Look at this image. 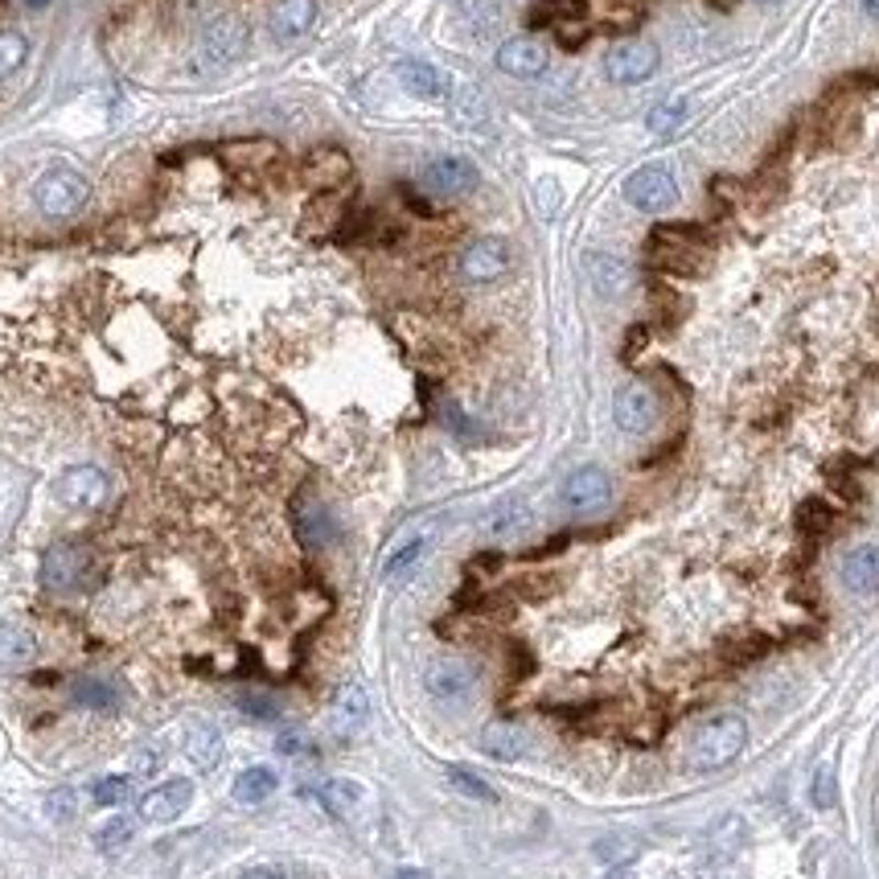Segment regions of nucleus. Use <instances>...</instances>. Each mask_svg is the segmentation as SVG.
<instances>
[{
  "label": "nucleus",
  "mask_w": 879,
  "mask_h": 879,
  "mask_svg": "<svg viewBox=\"0 0 879 879\" xmlns=\"http://www.w3.org/2000/svg\"><path fill=\"white\" fill-rule=\"evenodd\" d=\"M625 202L642 214H661L678 202V181L666 165H645L625 181Z\"/></svg>",
  "instance_id": "6"
},
{
  "label": "nucleus",
  "mask_w": 879,
  "mask_h": 879,
  "mask_svg": "<svg viewBox=\"0 0 879 879\" xmlns=\"http://www.w3.org/2000/svg\"><path fill=\"white\" fill-rule=\"evenodd\" d=\"M583 276L597 288V297H625L628 283H633V271H628L625 259L604 255V252L583 255Z\"/></svg>",
  "instance_id": "17"
},
{
  "label": "nucleus",
  "mask_w": 879,
  "mask_h": 879,
  "mask_svg": "<svg viewBox=\"0 0 879 879\" xmlns=\"http://www.w3.org/2000/svg\"><path fill=\"white\" fill-rule=\"evenodd\" d=\"M243 879H292L288 867H252V871H243Z\"/></svg>",
  "instance_id": "42"
},
{
  "label": "nucleus",
  "mask_w": 879,
  "mask_h": 879,
  "mask_svg": "<svg viewBox=\"0 0 879 879\" xmlns=\"http://www.w3.org/2000/svg\"><path fill=\"white\" fill-rule=\"evenodd\" d=\"M358 801H361V789L354 786V781H325V786H321V805L337 817H346Z\"/></svg>",
  "instance_id": "28"
},
{
  "label": "nucleus",
  "mask_w": 879,
  "mask_h": 879,
  "mask_svg": "<svg viewBox=\"0 0 879 879\" xmlns=\"http://www.w3.org/2000/svg\"><path fill=\"white\" fill-rule=\"evenodd\" d=\"M864 13L876 16V21H879V0H864Z\"/></svg>",
  "instance_id": "44"
},
{
  "label": "nucleus",
  "mask_w": 879,
  "mask_h": 879,
  "mask_svg": "<svg viewBox=\"0 0 879 879\" xmlns=\"http://www.w3.org/2000/svg\"><path fill=\"white\" fill-rule=\"evenodd\" d=\"M534 193H538V210H543V214H555V210H559V202H564V193H559V181H550V177H543V181H538V186H534Z\"/></svg>",
  "instance_id": "37"
},
{
  "label": "nucleus",
  "mask_w": 879,
  "mask_h": 879,
  "mask_svg": "<svg viewBox=\"0 0 879 879\" xmlns=\"http://www.w3.org/2000/svg\"><path fill=\"white\" fill-rule=\"evenodd\" d=\"M87 198H91L87 177H82L79 169H66V165H54V169L37 177V186H33V205L54 222L75 219L82 205H87Z\"/></svg>",
  "instance_id": "3"
},
{
  "label": "nucleus",
  "mask_w": 879,
  "mask_h": 879,
  "mask_svg": "<svg viewBox=\"0 0 879 879\" xmlns=\"http://www.w3.org/2000/svg\"><path fill=\"white\" fill-rule=\"evenodd\" d=\"M810 801H814V810H834V772L831 769H817L814 786H810Z\"/></svg>",
  "instance_id": "36"
},
{
  "label": "nucleus",
  "mask_w": 879,
  "mask_h": 879,
  "mask_svg": "<svg viewBox=\"0 0 879 879\" xmlns=\"http://www.w3.org/2000/svg\"><path fill=\"white\" fill-rule=\"evenodd\" d=\"M25 4H30V9H46L49 0H25Z\"/></svg>",
  "instance_id": "46"
},
{
  "label": "nucleus",
  "mask_w": 879,
  "mask_h": 879,
  "mask_svg": "<svg viewBox=\"0 0 879 879\" xmlns=\"http://www.w3.org/2000/svg\"><path fill=\"white\" fill-rule=\"evenodd\" d=\"M49 814L58 817V822L75 814V789H58V793L49 798Z\"/></svg>",
  "instance_id": "38"
},
{
  "label": "nucleus",
  "mask_w": 879,
  "mask_h": 879,
  "mask_svg": "<svg viewBox=\"0 0 879 879\" xmlns=\"http://www.w3.org/2000/svg\"><path fill=\"white\" fill-rule=\"evenodd\" d=\"M498 70L510 75V79H538V75H547L550 66V54L547 46L538 42V37H510L498 46Z\"/></svg>",
  "instance_id": "13"
},
{
  "label": "nucleus",
  "mask_w": 879,
  "mask_h": 879,
  "mask_svg": "<svg viewBox=\"0 0 879 879\" xmlns=\"http://www.w3.org/2000/svg\"><path fill=\"white\" fill-rule=\"evenodd\" d=\"M132 834H136V822H132V817H111V822H103L99 834H94V847L103 850V855H115V850H124L127 843H132Z\"/></svg>",
  "instance_id": "30"
},
{
  "label": "nucleus",
  "mask_w": 879,
  "mask_h": 879,
  "mask_svg": "<svg viewBox=\"0 0 879 879\" xmlns=\"http://www.w3.org/2000/svg\"><path fill=\"white\" fill-rule=\"evenodd\" d=\"M25 54H30V42L21 33H0V79H9L25 63Z\"/></svg>",
  "instance_id": "32"
},
{
  "label": "nucleus",
  "mask_w": 879,
  "mask_h": 879,
  "mask_svg": "<svg viewBox=\"0 0 879 879\" xmlns=\"http://www.w3.org/2000/svg\"><path fill=\"white\" fill-rule=\"evenodd\" d=\"M831 522H834V514H831V505L826 502H817V498H810V502L801 505V514H798V526L805 534H826L831 531Z\"/></svg>",
  "instance_id": "34"
},
{
  "label": "nucleus",
  "mask_w": 879,
  "mask_h": 879,
  "mask_svg": "<svg viewBox=\"0 0 879 879\" xmlns=\"http://www.w3.org/2000/svg\"><path fill=\"white\" fill-rule=\"evenodd\" d=\"M33 654H37V637H33L25 625L4 621V625H0V670H21V666H30Z\"/></svg>",
  "instance_id": "22"
},
{
  "label": "nucleus",
  "mask_w": 879,
  "mask_h": 879,
  "mask_svg": "<svg viewBox=\"0 0 879 879\" xmlns=\"http://www.w3.org/2000/svg\"><path fill=\"white\" fill-rule=\"evenodd\" d=\"M424 550H427V538H408L403 547L391 550V559L382 564V576H387V580H399V576H408L411 567L424 559Z\"/></svg>",
  "instance_id": "29"
},
{
  "label": "nucleus",
  "mask_w": 879,
  "mask_h": 879,
  "mask_svg": "<svg viewBox=\"0 0 879 879\" xmlns=\"http://www.w3.org/2000/svg\"><path fill=\"white\" fill-rule=\"evenodd\" d=\"M658 415H661L658 394H654L649 382H625V387L613 394V420L621 432H628V436L649 432V427L658 424Z\"/></svg>",
  "instance_id": "8"
},
{
  "label": "nucleus",
  "mask_w": 879,
  "mask_h": 879,
  "mask_svg": "<svg viewBox=\"0 0 879 879\" xmlns=\"http://www.w3.org/2000/svg\"><path fill=\"white\" fill-rule=\"evenodd\" d=\"M91 793H94V801H99L103 810H111V805H124V801L132 798V781H127V777H103V781H99Z\"/></svg>",
  "instance_id": "35"
},
{
  "label": "nucleus",
  "mask_w": 879,
  "mask_h": 879,
  "mask_svg": "<svg viewBox=\"0 0 879 879\" xmlns=\"http://www.w3.org/2000/svg\"><path fill=\"white\" fill-rule=\"evenodd\" d=\"M448 786H453L456 793L472 798V801H498V793H493V786H489V781H481L477 772L460 769V765H453V769H448Z\"/></svg>",
  "instance_id": "31"
},
{
  "label": "nucleus",
  "mask_w": 879,
  "mask_h": 879,
  "mask_svg": "<svg viewBox=\"0 0 879 879\" xmlns=\"http://www.w3.org/2000/svg\"><path fill=\"white\" fill-rule=\"evenodd\" d=\"M219 753H222V744H219V732H214V727H202V732L193 736V744H189V756H193L198 769H214Z\"/></svg>",
  "instance_id": "33"
},
{
  "label": "nucleus",
  "mask_w": 879,
  "mask_h": 879,
  "mask_svg": "<svg viewBox=\"0 0 879 879\" xmlns=\"http://www.w3.org/2000/svg\"><path fill=\"white\" fill-rule=\"evenodd\" d=\"M399 82H403V91L408 94H415V99H432V103L448 94V79H444L432 63H415V58H411V63H399Z\"/></svg>",
  "instance_id": "21"
},
{
  "label": "nucleus",
  "mask_w": 879,
  "mask_h": 879,
  "mask_svg": "<svg viewBox=\"0 0 879 879\" xmlns=\"http://www.w3.org/2000/svg\"><path fill=\"white\" fill-rule=\"evenodd\" d=\"M583 0H547L543 4V13H550V16H583Z\"/></svg>",
  "instance_id": "39"
},
{
  "label": "nucleus",
  "mask_w": 879,
  "mask_h": 879,
  "mask_svg": "<svg viewBox=\"0 0 879 879\" xmlns=\"http://www.w3.org/2000/svg\"><path fill=\"white\" fill-rule=\"evenodd\" d=\"M366 715H370V694H366V687H361V682H342L337 694H333V711H330L333 732H337V736H354V732H361Z\"/></svg>",
  "instance_id": "18"
},
{
  "label": "nucleus",
  "mask_w": 879,
  "mask_h": 879,
  "mask_svg": "<svg viewBox=\"0 0 879 879\" xmlns=\"http://www.w3.org/2000/svg\"><path fill=\"white\" fill-rule=\"evenodd\" d=\"M481 753L493 756V760H519L526 753V736L514 723H489L481 732Z\"/></svg>",
  "instance_id": "25"
},
{
  "label": "nucleus",
  "mask_w": 879,
  "mask_h": 879,
  "mask_svg": "<svg viewBox=\"0 0 879 879\" xmlns=\"http://www.w3.org/2000/svg\"><path fill=\"white\" fill-rule=\"evenodd\" d=\"M292 526H297V538L309 550L330 547L333 538H337V522H333L330 505H321L316 498H300L292 505Z\"/></svg>",
  "instance_id": "15"
},
{
  "label": "nucleus",
  "mask_w": 879,
  "mask_h": 879,
  "mask_svg": "<svg viewBox=\"0 0 879 879\" xmlns=\"http://www.w3.org/2000/svg\"><path fill=\"white\" fill-rule=\"evenodd\" d=\"M526 522H531L526 505H522V502H502L486 519V534H489V538H514L519 531H526Z\"/></svg>",
  "instance_id": "27"
},
{
  "label": "nucleus",
  "mask_w": 879,
  "mask_h": 879,
  "mask_svg": "<svg viewBox=\"0 0 879 879\" xmlns=\"http://www.w3.org/2000/svg\"><path fill=\"white\" fill-rule=\"evenodd\" d=\"M843 583L855 597H871L879 592V547H855L843 555Z\"/></svg>",
  "instance_id": "19"
},
{
  "label": "nucleus",
  "mask_w": 879,
  "mask_h": 879,
  "mask_svg": "<svg viewBox=\"0 0 879 879\" xmlns=\"http://www.w3.org/2000/svg\"><path fill=\"white\" fill-rule=\"evenodd\" d=\"M91 576L94 559L79 543H54L42 559V583L49 592H82V588H91Z\"/></svg>",
  "instance_id": "4"
},
{
  "label": "nucleus",
  "mask_w": 879,
  "mask_h": 879,
  "mask_svg": "<svg viewBox=\"0 0 879 879\" xmlns=\"http://www.w3.org/2000/svg\"><path fill=\"white\" fill-rule=\"evenodd\" d=\"M706 247H711V235H706L703 226H694V222H661V226H654L649 243H645L649 259L661 271H682V276L699 271Z\"/></svg>",
  "instance_id": "1"
},
{
  "label": "nucleus",
  "mask_w": 879,
  "mask_h": 879,
  "mask_svg": "<svg viewBox=\"0 0 879 879\" xmlns=\"http://www.w3.org/2000/svg\"><path fill=\"white\" fill-rule=\"evenodd\" d=\"M510 267H514V247L498 235L477 238V243H469V247L460 252V276L469 283L502 280Z\"/></svg>",
  "instance_id": "9"
},
{
  "label": "nucleus",
  "mask_w": 879,
  "mask_h": 879,
  "mask_svg": "<svg viewBox=\"0 0 879 879\" xmlns=\"http://www.w3.org/2000/svg\"><path fill=\"white\" fill-rule=\"evenodd\" d=\"M604 879H633V871H628V867H613V871H609Z\"/></svg>",
  "instance_id": "43"
},
{
  "label": "nucleus",
  "mask_w": 879,
  "mask_h": 879,
  "mask_svg": "<svg viewBox=\"0 0 879 879\" xmlns=\"http://www.w3.org/2000/svg\"><path fill=\"white\" fill-rule=\"evenodd\" d=\"M283 756H309V739L304 736H280V744H276Z\"/></svg>",
  "instance_id": "41"
},
{
  "label": "nucleus",
  "mask_w": 879,
  "mask_h": 879,
  "mask_svg": "<svg viewBox=\"0 0 879 879\" xmlns=\"http://www.w3.org/2000/svg\"><path fill=\"white\" fill-rule=\"evenodd\" d=\"M394 879H427V876H424V871H415V867H408V871H399Z\"/></svg>",
  "instance_id": "45"
},
{
  "label": "nucleus",
  "mask_w": 879,
  "mask_h": 879,
  "mask_svg": "<svg viewBox=\"0 0 879 879\" xmlns=\"http://www.w3.org/2000/svg\"><path fill=\"white\" fill-rule=\"evenodd\" d=\"M189 798H193V786H189L186 777H169L165 786H157L153 793H144L141 801V817L144 822H174L189 810Z\"/></svg>",
  "instance_id": "16"
},
{
  "label": "nucleus",
  "mask_w": 879,
  "mask_h": 879,
  "mask_svg": "<svg viewBox=\"0 0 879 879\" xmlns=\"http://www.w3.org/2000/svg\"><path fill=\"white\" fill-rule=\"evenodd\" d=\"M654 70H658V46L645 42V37L616 42V46L604 54V75H609L616 87H637V82L654 79Z\"/></svg>",
  "instance_id": "5"
},
{
  "label": "nucleus",
  "mask_w": 879,
  "mask_h": 879,
  "mask_svg": "<svg viewBox=\"0 0 879 879\" xmlns=\"http://www.w3.org/2000/svg\"><path fill=\"white\" fill-rule=\"evenodd\" d=\"M247 49V25L238 16H219L202 33V58L210 66H231Z\"/></svg>",
  "instance_id": "14"
},
{
  "label": "nucleus",
  "mask_w": 879,
  "mask_h": 879,
  "mask_svg": "<svg viewBox=\"0 0 879 879\" xmlns=\"http://www.w3.org/2000/svg\"><path fill=\"white\" fill-rule=\"evenodd\" d=\"M760 4H772V0H760Z\"/></svg>",
  "instance_id": "47"
},
{
  "label": "nucleus",
  "mask_w": 879,
  "mask_h": 879,
  "mask_svg": "<svg viewBox=\"0 0 879 879\" xmlns=\"http://www.w3.org/2000/svg\"><path fill=\"white\" fill-rule=\"evenodd\" d=\"M472 687H477V678H472V670L465 666V661L456 658H439L432 661L424 670V691L436 699V703L453 706V703H465L472 694Z\"/></svg>",
  "instance_id": "12"
},
{
  "label": "nucleus",
  "mask_w": 879,
  "mask_h": 879,
  "mask_svg": "<svg viewBox=\"0 0 879 879\" xmlns=\"http://www.w3.org/2000/svg\"><path fill=\"white\" fill-rule=\"evenodd\" d=\"M559 502L571 514H597L613 502V477L600 469V465H583L559 486Z\"/></svg>",
  "instance_id": "7"
},
{
  "label": "nucleus",
  "mask_w": 879,
  "mask_h": 879,
  "mask_svg": "<svg viewBox=\"0 0 879 879\" xmlns=\"http://www.w3.org/2000/svg\"><path fill=\"white\" fill-rule=\"evenodd\" d=\"M276 789H280V777L267 769V765H252V769H243L235 777L231 793H235V801H243V805H259V801H267Z\"/></svg>",
  "instance_id": "24"
},
{
  "label": "nucleus",
  "mask_w": 879,
  "mask_h": 879,
  "mask_svg": "<svg viewBox=\"0 0 879 879\" xmlns=\"http://www.w3.org/2000/svg\"><path fill=\"white\" fill-rule=\"evenodd\" d=\"M238 703L247 706V715H255V720H276V706L267 703V699H252V694H243Z\"/></svg>",
  "instance_id": "40"
},
{
  "label": "nucleus",
  "mask_w": 879,
  "mask_h": 879,
  "mask_svg": "<svg viewBox=\"0 0 879 879\" xmlns=\"http://www.w3.org/2000/svg\"><path fill=\"white\" fill-rule=\"evenodd\" d=\"M70 699L79 706H91V711H115L124 703V687H115L111 678H79L70 687Z\"/></svg>",
  "instance_id": "23"
},
{
  "label": "nucleus",
  "mask_w": 879,
  "mask_h": 879,
  "mask_svg": "<svg viewBox=\"0 0 879 879\" xmlns=\"http://www.w3.org/2000/svg\"><path fill=\"white\" fill-rule=\"evenodd\" d=\"M316 21V0H276L271 9V33L280 42H292V37H304Z\"/></svg>",
  "instance_id": "20"
},
{
  "label": "nucleus",
  "mask_w": 879,
  "mask_h": 879,
  "mask_svg": "<svg viewBox=\"0 0 879 879\" xmlns=\"http://www.w3.org/2000/svg\"><path fill=\"white\" fill-rule=\"evenodd\" d=\"M420 186H424L432 198H465V193H472V189L481 186V174H477V165L465 157H439L420 174Z\"/></svg>",
  "instance_id": "10"
},
{
  "label": "nucleus",
  "mask_w": 879,
  "mask_h": 879,
  "mask_svg": "<svg viewBox=\"0 0 879 879\" xmlns=\"http://www.w3.org/2000/svg\"><path fill=\"white\" fill-rule=\"evenodd\" d=\"M58 502L70 510H99L108 502V472L94 465H75L58 477Z\"/></svg>",
  "instance_id": "11"
},
{
  "label": "nucleus",
  "mask_w": 879,
  "mask_h": 879,
  "mask_svg": "<svg viewBox=\"0 0 879 879\" xmlns=\"http://www.w3.org/2000/svg\"><path fill=\"white\" fill-rule=\"evenodd\" d=\"M748 744V723L739 715H720V720L703 723L691 739V769L694 772H715L732 765Z\"/></svg>",
  "instance_id": "2"
},
{
  "label": "nucleus",
  "mask_w": 879,
  "mask_h": 879,
  "mask_svg": "<svg viewBox=\"0 0 879 879\" xmlns=\"http://www.w3.org/2000/svg\"><path fill=\"white\" fill-rule=\"evenodd\" d=\"M687 111H691L687 99H661V103H654V108L645 111V127H649L654 136H670V132L682 127Z\"/></svg>",
  "instance_id": "26"
}]
</instances>
